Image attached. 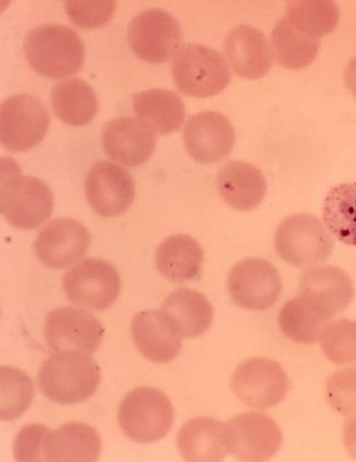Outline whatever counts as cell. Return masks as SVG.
Returning a JSON list of instances; mask_svg holds the SVG:
<instances>
[{"instance_id":"cell-1","label":"cell","mask_w":356,"mask_h":462,"mask_svg":"<svg viewBox=\"0 0 356 462\" xmlns=\"http://www.w3.org/2000/svg\"><path fill=\"white\" fill-rule=\"evenodd\" d=\"M0 172V211L10 225L34 230L52 216L54 195L43 180L23 175L10 157H3Z\"/></svg>"},{"instance_id":"cell-2","label":"cell","mask_w":356,"mask_h":462,"mask_svg":"<svg viewBox=\"0 0 356 462\" xmlns=\"http://www.w3.org/2000/svg\"><path fill=\"white\" fill-rule=\"evenodd\" d=\"M38 379L45 397L74 405L93 397L101 382V369L86 353L54 352L43 363Z\"/></svg>"},{"instance_id":"cell-3","label":"cell","mask_w":356,"mask_h":462,"mask_svg":"<svg viewBox=\"0 0 356 462\" xmlns=\"http://www.w3.org/2000/svg\"><path fill=\"white\" fill-rule=\"evenodd\" d=\"M24 52L34 72L50 79L78 73L85 60L79 35L62 24H43L30 32Z\"/></svg>"},{"instance_id":"cell-4","label":"cell","mask_w":356,"mask_h":462,"mask_svg":"<svg viewBox=\"0 0 356 462\" xmlns=\"http://www.w3.org/2000/svg\"><path fill=\"white\" fill-rule=\"evenodd\" d=\"M118 420L126 438L135 443L152 444L169 433L174 423V408L162 391L141 387L122 400Z\"/></svg>"},{"instance_id":"cell-5","label":"cell","mask_w":356,"mask_h":462,"mask_svg":"<svg viewBox=\"0 0 356 462\" xmlns=\"http://www.w3.org/2000/svg\"><path fill=\"white\" fill-rule=\"evenodd\" d=\"M177 88L190 97L221 94L231 83L230 69L220 52L202 44H185L172 63Z\"/></svg>"},{"instance_id":"cell-6","label":"cell","mask_w":356,"mask_h":462,"mask_svg":"<svg viewBox=\"0 0 356 462\" xmlns=\"http://www.w3.org/2000/svg\"><path fill=\"white\" fill-rule=\"evenodd\" d=\"M334 242L318 217L294 215L283 220L276 233L278 256L289 265L310 268L328 260Z\"/></svg>"},{"instance_id":"cell-7","label":"cell","mask_w":356,"mask_h":462,"mask_svg":"<svg viewBox=\"0 0 356 462\" xmlns=\"http://www.w3.org/2000/svg\"><path fill=\"white\" fill-rule=\"evenodd\" d=\"M63 288L76 306L105 311L119 298L121 276L111 263L86 258L65 273Z\"/></svg>"},{"instance_id":"cell-8","label":"cell","mask_w":356,"mask_h":462,"mask_svg":"<svg viewBox=\"0 0 356 462\" xmlns=\"http://www.w3.org/2000/svg\"><path fill=\"white\" fill-rule=\"evenodd\" d=\"M50 115L47 106L30 94L12 96L0 106V140L10 152L33 149L47 135Z\"/></svg>"},{"instance_id":"cell-9","label":"cell","mask_w":356,"mask_h":462,"mask_svg":"<svg viewBox=\"0 0 356 462\" xmlns=\"http://www.w3.org/2000/svg\"><path fill=\"white\" fill-rule=\"evenodd\" d=\"M133 52L147 63H166L181 49L182 32L176 18L166 10H145L132 20L127 32Z\"/></svg>"},{"instance_id":"cell-10","label":"cell","mask_w":356,"mask_h":462,"mask_svg":"<svg viewBox=\"0 0 356 462\" xmlns=\"http://www.w3.org/2000/svg\"><path fill=\"white\" fill-rule=\"evenodd\" d=\"M231 387L249 408H274L287 397L288 378L282 365L268 358H252L238 365Z\"/></svg>"},{"instance_id":"cell-11","label":"cell","mask_w":356,"mask_h":462,"mask_svg":"<svg viewBox=\"0 0 356 462\" xmlns=\"http://www.w3.org/2000/svg\"><path fill=\"white\" fill-rule=\"evenodd\" d=\"M105 328L85 310L60 307L45 319L44 338L53 352L93 354L103 342Z\"/></svg>"},{"instance_id":"cell-12","label":"cell","mask_w":356,"mask_h":462,"mask_svg":"<svg viewBox=\"0 0 356 462\" xmlns=\"http://www.w3.org/2000/svg\"><path fill=\"white\" fill-rule=\"evenodd\" d=\"M232 300L242 309L263 311L276 304L282 282L276 267L260 258H247L236 263L228 276Z\"/></svg>"},{"instance_id":"cell-13","label":"cell","mask_w":356,"mask_h":462,"mask_svg":"<svg viewBox=\"0 0 356 462\" xmlns=\"http://www.w3.org/2000/svg\"><path fill=\"white\" fill-rule=\"evenodd\" d=\"M227 426L228 450L242 461H267L283 443L279 426L269 416L247 412L235 416Z\"/></svg>"},{"instance_id":"cell-14","label":"cell","mask_w":356,"mask_h":462,"mask_svg":"<svg viewBox=\"0 0 356 462\" xmlns=\"http://www.w3.org/2000/svg\"><path fill=\"white\" fill-rule=\"evenodd\" d=\"M86 196L96 215H123L135 199V182L129 171L110 162H98L86 179Z\"/></svg>"},{"instance_id":"cell-15","label":"cell","mask_w":356,"mask_h":462,"mask_svg":"<svg viewBox=\"0 0 356 462\" xmlns=\"http://www.w3.org/2000/svg\"><path fill=\"white\" fill-rule=\"evenodd\" d=\"M91 236L87 228L70 217L50 221L40 231L34 251L44 266L64 269L87 253Z\"/></svg>"},{"instance_id":"cell-16","label":"cell","mask_w":356,"mask_h":462,"mask_svg":"<svg viewBox=\"0 0 356 462\" xmlns=\"http://www.w3.org/2000/svg\"><path fill=\"white\" fill-rule=\"evenodd\" d=\"M185 144L193 160L213 164L230 155L235 144V131L225 116L205 111L187 121Z\"/></svg>"},{"instance_id":"cell-17","label":"cell","mask_w":356,"mask_h":462,"mask_svg":"<svg viewBox=\"0 0 356 462\" xmlns=\"http://www.w3.org/2000/svg\"><path fill=\"white\" fill-rule=\"evenodd\" d=\"M354 293L349 273L334 266L309 269L299 283V294L329 319L339 316L353 302Z\"/></svg>"},{"instance_id":"cell-18","label":"cell","mask_w":356,"mask_h":462,"mask_svg":"<svg viewBox=\"0 0 356 462\" xmlns=\"http://www.w3.org/2000/svg\"><path fill=\"white\" fill-rule=\"evenodd\" d=\"M131 332L142 356L155 364L172 362L182 348L179 331L161 310L137 313L132 321Z\"/></svg>"},{"instance_id":"cell-19","label":"cell","mask_w":356,"mask_h":462,"mask_svg":"<svg viewBox=\"0 0 356 462\" xmlns=\"http://www.w3.org/2000/svg\"><path fill=\"white\" fill-rule=\"evenodd\" d=\"M105 154L127 167L145 164L155 150V135L140 120L121 116L109 121L103 131Z\"/></svg>"},{"instance_id":"cell-20","label":"cell","mask_w":356,"mask_h":462,"mask_svg":"<svg viewBox=\"0 0 356 462\" xmlns=\"http://www.w3.org/2000/svg\"><path fill=\"white\" fill-rule=\"evenodd\" d=\"M225 53L233 72L243 79L263 78L272 66V50L266 35L251 25H238L227 34Z\"/></svg>"},{"instance_id":"cell-21","label":"cell","mask_w":356,"mask_h":462,"mask_svg":"<svg viewBox=\"0 0 356 462\" xmlns=\"http://www.w3.org/2000/svg\"><path fill=\"white\" fill-rule=\"evenodd\" d=\"M177 444L182 458L191 462L223 461L230 453L226 424L211 418H197L183 425Z\"/></svg>"},{"instance_id":"cell-22","label":"cell","mask_w":356,"mask_h":462,"mask_svg":"<svg viewBox=\"0 0 356 462\" xmlns=\"http://www.w3.org/2000/svg\"><path fill=\"white\" fill-rule=\"evenodd\" d=\"M217 187L223 200L241 211L252 210L260 205L268 190L262 171L239 161L227 162L218 172Z\"/></svg>"},{"instance_id":"cell-23","label":"cell","mask_w":356,"mask_h":462,"mask_svg":"<svg viewBox=\"0 0 356 462\" xmlns=\"http://www.w3.org/2000/svg\"><path fill=\"white\" fill-rule=\"evenodd\" d=\"M103 449L100 435L93 426L69 423L50 431L43 457L50 462H91L99 459Z\"/></svg>"},{"instance_id":"cell-24","label":"cell","mask_w":356,"mask_h":462,"mask_svg":"<svg viewBox=\"0 0 356 462\" xmlns=\"http://www.w3.org/2000/svg\"><path fill=\"white\" fill-rule=\"evenodd\" d=\"M156 267L168 281L182 283L200 278L205 251L195 238L176 235L166 238L156 251Z\"/></svg>"},{"instance_id":"cell-25","label":"cell","mask_w":356,"mask_h":462,"mask_svg":"<svg viewBox=\"0 0 356 462\" xmlns=\"http://www.w3.org/2000/svg\"><path fill=\"white\" fill-rule=\"evenodd\" d=\"M133 109L152 134L168 135L179 131L186 119V106L171 90L150 89L133 96Z\"/></svg>"},{"instance_id":"cell-26","label":"cell","mask_w":356,"mask_h":462,"mask_svg":"<svg viewBox=\"0 0 356 462\" xmlns=\"http://www.w3.org/2000/svg\"><path fill=\"white\" fill-rule=\"evenodd\" d=\"M182 337L196 338L210 328L214 319L212 303L205 294L190 288L177 289L161 306Z\"/></svg>"},{"instance_id":"cell-27","label":"cell","mask_w":356,"mask_h":462,"mask_svg":"<svg viewBox=\"0 0 356 462\" xmlns=\"http://www.w3.org/2000/svg\"><path fill=\"white\" fill-rule=\"evenodd\" d=\"M54 114L65 125L84 126L94 120L99 103L93 88L80 79L60 81L50 93Z\"/></svg>"},{"instance_id":"cell-28","label":"cell","mask_w":356,"mask_h":462,"mask_svg":"<svg viewBox=\"0 0 356 462\" xmlns=\"http://www.w3.org/2000/svg\"><path fill=\"white\" fill-rule=\"evenodd\" d=\"M272 48L279 65L288 69H301L316 60L320 39L308 37L283 17L274 25Z\"/></svg>"},{"instance_id":"cell-29","label":"cell","mask_w":356,"mask_h":462,"mask_svg":"<svg viewBox=\"0 0 356 462\" xmlns=\"http://www.w3.org/2000/svg\"><path fill=\"white\" fill-rule=\"evenodd\" d=\"M329 321L301 294L285 304L278 316L279 328L285 337L301 344L318 342Z\"/></svg>"},{"instance_id":"cell-30","label":"cell","mask_w":356,"mask_h":462,"mask_svg":"<svg viewBox=\"0 0 356 462\" xmlns=\"http://www.w3.org/2000/svg\"><path fill=\"white\" fill-rule=\"evenodd\" d=\"M324 221L335 238L356 246V182L329 191L324 203Z\"/></svg>"},{"instance_id":"cell-31","label":"cell","mask_w":356,"mask_h":462,"mask_svg":"<svg viewBox=\"0 0 356 462\" xmlns=\"http://www.w3.org/2000/svg\"><path fill=\"white\" fill-rule=\"evenodd\" d=\"M287 17L299 32L315 39L332 33L340 19L338 5L329 0L288 3Z\"/></svg>"},{"instance_id":"cell-32","label":"cell","mask_w":356,"mask_h":462,"mask_svg":"<svg viewBox=\"0 0 356 462\" xmlns=\"http://www.w3.org/2000/svg\"><path fill=\"white\" fill-rule=\"evenodd\" d=\"M0 416L3 420H17L32 403L34 385L22 370L3 367L0 370Z\"/></svg>"},{"instance_id":"cell-33","label":"cell","mask_w":356,"mask_h":462,"mask_svg":"<svg viewBox=\"0 0 356 462\" xmlns=\"http://www.w3.org/2000/svg\"><path fill=\"white\" fill-rule=\"evenodd\" d=\"M320 342L330 362L339 365L356 363V321L353 319H343L328 324Z\"/></svg>"},{"instance_id":"cell-34","label":"cell","mask_w":356,"mask_h":462,"mask_svg":"<svg viewBox=\"0 0 356 462\" xmlns=\"http://www.w3.org/2000/svg\"><path fill=\"white\" fill-rule=\"evenodd\" d=\"M65 9L71 23L83 29H96L114 16L116 3L111 0H68Z\"/></svg>"},{"instance_id":"cell-35","label":"cell","mask_w":356,"mask_h":462,"mask_svg":"<svg viewBox=\"0 0 356 462\" xmlns=\"http://www.w3.org/2000/svg\"><path fill=\"white\" fill-rule=\"evenodd\" d=\"M325 398L335 412L345 416L356 414V367L330 375Z\"/></svg>"},{"instance_id":"cell-36","label":"cell","mask_w":356,"mask_h":462,"mask_svg":"<svg viewBox=\"0 0 356 462\" xmlns=\"http://www.w3.org/2000/svg\"><path fill=\"white\" fill-rule=\"evenodd\" d=\"M50 430L45 425L25 426L14 444V456L18 461H45L43 447Z\"/></svg>"},{"instance_id":"cell-37","label":"cell","mask_w":356,"mask_h":462,"mask_svg":"<svg viewBox=\"0 0 356 462\" xmlns=\"http://www.w3.org/2000/svg\"><path fill=\"white\" fill-rule=\"evenodd\" d=\"M343 440L348 454L356 460V416L344 425Z\"/></svg>"},{"instance_id":"cell-38","label":"cell","mask_w":356,"mask_h":462,"mask_svg":"<svg viewBox=\"0 0 356 462\" xmlns=\"http://www.w3.org/2000/svg\"><path fill=\"white\" fill-rule=\"evenodd\" d=\"M345 84L356 98V58L350 60L345 69Z\"/></svg>"}]
</instances>
